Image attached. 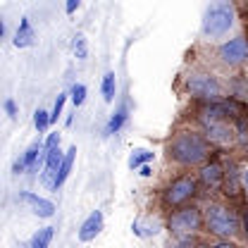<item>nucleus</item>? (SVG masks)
Masks as SVG:
<instances>
[{
	"label": "nucleus",
	"mask_w": 248,
	"mask_h": 248,
	"mask_svg": "<svg viewBox=\"0 0 248 248\" xmlns=\"http://www.w3.org/2000/svg\"><path fill=\"white\" fill-rule=\"evenodd\" d=\"M210 153H213V143L201 131L184 129V131H177L167 141V157H170V162H174L179 167L205 165Z\"/></svg>",
	"instance_id": "obj_1"
},
{
	"label": "nucleus",
	"mask_w": 248,
	"mask_h": 248,
	"mask_svg": "<svg viewBox=\"0 0 248 248\" xmlns=\"http://www.w3.org/2000/svg\"><path fill=\"white\" fill-rule=\"evenodd\" d=\"M203 222H205V229L219 239H232L241 229L239 215L224 203H208L203 210Z\"/></svg>",
	"instance_id": "obj_2"
},
{
	"label": "nucleus",
	"mask_w": 248,
	"mask_h": 248,
	"mask_svg": "<svg viewBox=\"0 0 248 248\" xmlns=\"http://www.w3.org/2000/svg\"><path fill=\"white\" fill-rule=\"evenodd\" d=\"M186 91L191 93L193 98L203 100L205 105H213V103H222L224 100V86H222V81L217 79L215 74H208V72H191L186 77Z\"/></svg>",
	"instance_id": "obj_3"
},
{
	"label": "nucleus",
	"mask_w": 248,
	"mask_h": 248,
	"mask_svg": "<svg viewBox=\"0 0 248 248\" xmlns=\"http://www.w3.org/2000/svg\"><path fill=\"white\" fill-rule=\"evenodd\" d=\"M234 24V5L232 2H213L203 15V33L210 38H219Z\"/></svg>",
	"instance_id": "obj_4"
},
{
	"label": "nucleus",
	"mask_w": 248,
	"mask_h": 248,
	"mask_svg": "<svg viewBox=\"0 0 248 248\" xmlns=\"http://www.w3.org/2000/svg\"><path fill=\"white\" fill-rule=\"evenodd\" d=\"M196 193H198V179L193 174H182L162 191V203L172 210H179Z\"/></svg>",
	"instance_id": "obj_5"
},
{
	"label": "nucleus",
	"mask_w": 248,
	"mask_h": 248,
	"mask_svg": "<svg viewBox=\"0 0 248 248\" xmlns=\"http://www.w3.org/2000/svg\"><path fill=\"white\" fill-rule=\"evenodd\" d=\"M203 224H205V222H203V210L196 208V205H184V208L174 210V213L170 215V219H167V229H170L174 236H179V239L191 236V234L198 232Z\"/></svg>",
	"instance_id": "obj_6"
},
{
	"label": "nucleus",
	"mask_w": 248,
	"mask_h": 248,
	"mask_svg": "<svg viewBox=\"0 0 248 248\" xmlns=\"http://www.w3.org/2000/svg\"><path fill=\"white\" fill-rule=\"evenodd\" d=\"M217 58H219L222 64H227V67H236V64L246 62V58H248V38L239 36V38H232V41L222 43V46L217 48Z\"/></svg>",
	"instance_id": "obj_7"
},
{
	"label": "nucleus",
	"mask_w": 248,
	"mask_h": 248,
	"mask_svg": "<svg viewBox=\"0 0 248 248\" xmlns=\"http://www.w3.org/2000/svg\"><path fill=\"white\" fill-rule=\"evenodd\" d=\"M198 182L203 184V188H208V191L222 188V184H224V167H222L217 160L205 162V165L201 167V172H198Z\"/></svg>",
	"instance_id": "obj_8"
},
{
	"label": "nucleus",
	"mask_w": 248,
	"mask_h": 248,
	"mask_svg": "<svg viewBox=\"0 0 248 248\" xmlns=\"http://www.w3.org/2000/svg\"><path fill=\"white\" fill-rule=\"evenodd\" d=\"M62 162H64V155H62L60 146L46 151V172H43V182H46V186L55 188V182H58V174H60Z\"/></svg>",
	"instance_id": "obj_9"
},
{
	"label": "nucleus",
	"mask_w": 248,
	"mask_h": 248,
	"mask_svg": "<svg viewBox=\"0 0 248 248\" xmlns=\"http://www.w3.org/2000/svg\"><path fill=\"white\" fill-rule=\"evenodd\" d=\"M17 201L27 203V205H29L38 217H53L55 215V205H53L50 201H46V198H41V196L31 193V191H22V193L17 196Z\"/></svg>",
	"instance_id": "obj_10"
},
{
	"label": "nucleus",
	"mask_w": 248,
	"mask_h": 248,
	"mask_svg": "<svg viewBox=\"0 0 248 248\" xmlns=\"http://www.w3.org/2000/svg\"><path fill=\"white\" fill-rule=\"evenodd\" d=\"M244 188V174L239 172V167L232 162L227 170H224V184H222V191L227 198H236Z\"/></svg>",
	"instance_id": "obj_11"
},
{
	"label": "nucleus",
	"mask_w": 248,
	"mask_h": 248,
	"mask_svg": "<svg viewBox=\"0 0 248 248\" xmlns=\"http://www.w3.org/2000/svg\"><path fill=\"white\" fill-rule=\"evenodd\" d=\"M41 151H43L41 143H31L29 148H27V153L15 162V174H22V172H36V170H38V153H41Z\"/></svg>",
	"instance_id": "obj_12"
},
{
	"label": "nucleus",
	"mask_w": 248,
	"mask_h": 248,
	"mask_svg": "<svg viewBox=\"0 0 248 248\" xmlns=\"http://www.w3.org/2000/svg\"><path fill=\"white\" fill-rule=\"evenodd\" d=\"M100 229H103V213L100 210H93L91 215L84 219V224H81V229H79V241H93L98 234H100Z\"/></svg>",
	"instance_id": "obj_13"
},
{
	"label": "nucleus",
	"mask_w": 248,
	"mask_h": 248,
	"mask_svg": "<svg viewBox=\"0 0 248 248\" xmlns=\"http://www.w3.org/2000/svg\"><path fill=\"white\" fill-rule=\"evenodd\" d=\"M33 43V29H31V22L29 17H22L19 19V29L15 33V46L17 48H27Z\"/></svg>",
	"instance_id": "obj_14"
},
{
	"label": "nucleus",
	"mask_w": 248,
	"mask_h": 248,
	"mask_svg": "<svg viewBox=\"0 0 248 248\" xmlns=\"http://www.w3.org/2000/svg\"><path fill=\"white\" fill-rule=\"evenodd\" d=\"M74 157H77V146H72V148L64 153V162H62V167H60V174H58L55 188H60V186L67 182V177H69V172H72V165H74Z\"/></svg>",
	"instance_id": "obj_15"
},
{
	"label": "nucleus",
	"mask_w": 248,
	"mask_h": 248,
	"mask_svg": "<svg viewBox=\"0 0 248 248\" xmlns=\"http://www.w3.org/2000/svg\"><path fill=\"white\" fill-rule=\"evenodd\" d=\"M53 227H43V229H38L36 234H33V239H31V248H48L50 246V241H53Z\"/></svg>",
	"instance_id": "obj_16"
},
{
	"label": "nucleus",
	"mask_w": 248,
	"mask_h": 248,
	"mask_svg": "<svg viewBox=\"0 0 248 248\" xmlns=\"http://www.w3.org/2000/svg\"><path fill=\"white\" fill-rule=\"evenodd\" d=\"M124 122H126V108L122 105V108L110 117V122H108V134H117V131L124 126Z\"/></svg>",
	"instance_id": "obj_17"
},
{
	"label": "nucleus",
	"mask_w": 248,
	"mask_h": 248,
	"mask_svg": "<svg viewBox=\"0 0 248 248\" xmlns=\"http://www.w3.org/2000/svg\"><path fill=\"white\" fill-rule=\"evenodd\" d=\"M151 160H153V153H151V151H134L131 157H129V167L136 170V167H143V165L151 162Z\"/></svg>",
	"instance_id": "obj_18"
},
{
	"label": "nucleus",
	"mask_w": 248,
	"mask_h": 248,
	"mask_svg": "<svg viewBox=\"0 0 248 248\" xmlns=\"http://www.w3.org/2000/svg\"><path fill=\"white\" fill-rule=\"evenodd\" d=\"M103 98H105V103H112V98H115V74L112 72H108L103 77Z\"/></svg>",
	"instance_id": "obj_19"
},
{
	"label": "nucleus",
	"mask_w": 248,
	"mask_h": 248,
	"mask_svg": "<svg viewBox=\"0 0 248 248\" xmlns=\"http://www.w3.org/2000/svg\"><path fill=\"white\" fill-rule=\"evenodd\" d=\"M72 48H74V55H77L79 60H86V55H89V46H86V36H81V33H77V36H74V43H72Z\"/></svg>",
	"instance_id": "obj_20"
},
{
	"label": "nucleus",
	"mask_w": 248,
	"mask_h": 248,
	"mask_svg": "<svg viewBox=\"0 0 248 248\" xmlns=\"http://www.w3.org/2000/svg\"><path fill=\"white\" fill-rule=\"evenodd\" d=\"M33 124H36V129H38V131H46V129H48V124H50V115H48L46 110H41V108H38V110L33 112Z\"/></svg>",
	"instance_id": "obj_21"
},
{
	"label": "nucleus",
	"mask_w": 248,
	"mask_h": 248,
	"mask_svg": "<svg viewBox=\"0 0 248 248\" xmlns=\"http://www.w3.org/2000/svg\"><path fill=\"white\" fill-rule=\"evenodd\" d=\"M69 95H72V103L79 108V105L86 100V86H84V84H74L72 91H69Z\"/></svg>",
	"instance_id": "obj_22"
},
{
	"label": "nucleus",
	"mask_w": 248,
	"mask_h": 248,
	"mask_svg": "<svg viewBox=\"0 0 248 248\" xmlns=\"http://www.w3.org/2000/svg\"><path fill=\"white\" fill-rule=\"evenodd\" d=\"M64 103H67V93H60V95H58V100H55V108H53V112H50V122H58V117L62 115Z\"/></svg>",
	"instance_id": "obj_23"
},
{
	"label": "nucleus",
	"mask_w": 248,
	"mask_h": 248,
	"mask_svg": "<svg viewBox=\"0 0 248 248\" xmlns=\"http://www.w3.org/2000/svg\"><path fill=\"white\" fill-rule=\"evenodd\" d=\"M198 244H193L188 236H184V239H177V241H172V246L170 248H196Z\"/></svg>",
	"instance_id": "obj_24"
},
{
	"label": "nucleus",
	"mask_w": 248,
	"mask_h": 248,
	"mask_svg": "<svg viewBox=\"0 0 248 248\" xmlns=\"http://www.w3.org/2000/svg\"><path fill=\"white\" fill-rule=\"evenodd\" d=\"M5 112H7V117H10V120H15V117H17V108H15V100H12V98H7V100H5Z\"/></svg>",
	"instance_id": "obj_25"
},
{
	"label": "nucleus",
	"mask_w": 248,
	"mask_h": 248,
	"mask_svg": "<svg viewBox=\"0 0 248 248\" xmlns=\"http://www.w3.org/2000/svg\"><path fill=\"white\" fill-rule=\"evenodd\" d=\"M64 10H67V12H69V15H72V12H74V10H79V0H69V2H67V5H64Z\"/></svg>",
	"instance_id": "obj_26"
},
{
	"label": "nucleus",
	"mask_w": 248,
	"mask_h": 248,
	"mask_svg": "<svg viewBox=\"0 0 248 248\" xmlns=\"http://www.w3.org/2000/svg\"><path fill=\"white\" fill-rule=\"evenodd\" d=\"M241 222H244V232H246V239H248V208L244 210V217H241Z\"/></svg>",
	"instance_id": "obj_27"
},
{
	"label": "nucleus",
	"mask_w": 248,
	"mask_h": 248,
	"mask_svg": "<svg viewBox=\"0 0 248 248\" xmlns=\"http://www.w3.org/2000/svg\"><path fill=\"white\" fill-rule=\"evenodd\" d=\"M151 174H153V172H151V165H143V167H141V177H151Z\"/></svg>",
	"instance_id": "obj_28"
},
{
	"label": "nucleus",
	"mask_w": 248,
	"mask_h": 248,
	"mask_svg": "<svg viewBox=\"0 0 248 248\" xmlns=\"http://www.w3.org/2000/svg\"><path fill=\"white\" fill-rule=\"evenodd\" d=\"M210 248H234V244H227V241H222V244H215V246Z\"/></svg>",
	"instance_id": "obj_29"
},
{
	"label": "nucleus",
	"mask_w": 248,
	"mask_h": 248,
	"mask_svg": "<svg viewBox=\"0 0 248 248\" xmlns=\"http://www.w3.org/2000/svg\"><path fill=\"white\" fill-rule=\"evenodd\" d=\"M244 191H246V196H248V172H244Z\"/></svg>",
	"instance_id": "obj_30"
},
{
	"label": "nucleus",
	"mask_w": 248,
	"mask_h": 248,
	"mask_svg": "<svg viewBox=\"0 0 248 248\" xmlns=\"http://www.w3.org/2000/svg\"><path fill=\"white\" fill-rule=\"evenodd\" d=\"M196 248H210V246H205V244H198V246H196Z\"/></svg>",
	"instance_id": "obj_31"
},
{
	"label": "nucleus",
	"mask_w": 248,
	"mask_h": 248,
	"mask_svg": "<svg viewBox=\"0 0 248 248\" xmlns=\"http://www.w3.org/2000/svg\"><path fill=\"white\" fill-rule=\"evenodd\" d=\"M244 15H246V17H248V5H246V7H244Z\"/></svg>",
	"instance_id": "obj_32"
},
{
	"label": "nucleus",
	"mask_w": 248,
	"mask_h": 248,
	"mask_svg": "<svg viewBox=\"0 0 248 248\" xmlns=\"http://www.w3.org/2000/svg\"><path fill=\"white\" fill-rule=\"evenodd\" d=\"M246 160H248V146H246Z\"/></svg>",
	"instance_id": "obj_33"
}]
</instances>
